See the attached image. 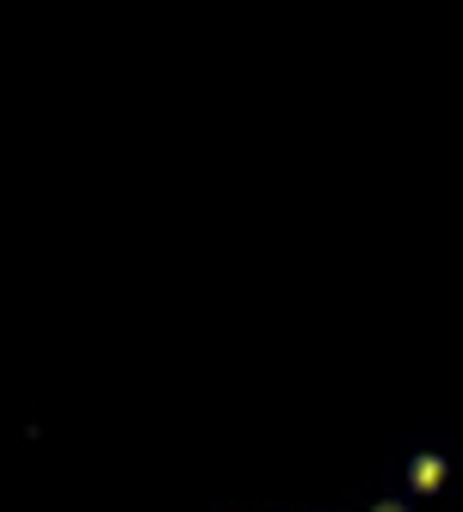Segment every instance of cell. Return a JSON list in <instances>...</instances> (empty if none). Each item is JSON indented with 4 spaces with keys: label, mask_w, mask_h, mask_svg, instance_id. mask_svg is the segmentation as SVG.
<instances>
[{
    "label": "cell",
    "mask_w": 463,
    "mask_h": 512,
    "mask_svg": "<svg viewBox=\"0 0 463 512\" xmlns=\"http://www.w3.org/2000/svg\"><path fill=\"white\" fill-rule=\"evenodd\" d=\"M371 512H408V506H402V500H377Z\"/></svg>",
    "instance_id": "cell-2"
},
{
    "label": "cell",
    "mask_w": 463,
    "mask_h": 512,
    "mask_svg": "<svg viewBox=\"0 0 463 512\" xmlns=\"http://www.w3.org/2000/svg\"><path fill=\"white\" fill-rule=\"evenodd\" d=\"M445 475H451V469H445V457L426 451V457H414V463H408V488H414V494H439V488H445Z\"/></svg>",
    "instance_id": "cell-1"
}]
</instances>
